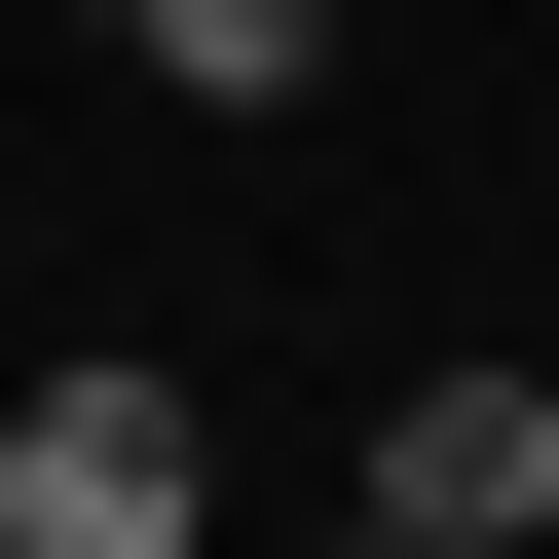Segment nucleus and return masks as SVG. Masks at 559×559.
Here are the masks:
<instances>
[{
    "instance_id": "f257e3e1",
    "label": "nucleus",
    "mask_w": 559,
    "mask_h": 559,
    "mask_svg": "<svg viewBox=\"0 0 559 559\" xmlns=\"http://www.w3.org/2000/svg\"><path fill=\"white\" fill-rule=\"evenodd\" d=\"M0 559H224L187 373H38V411H0Z\"/></svg>"
},
{
    "instance_id": "f03ea898",
    "label": "nucleus",
    "mask_w": 559,
    "mask_h": 559,
    "mask_svg": "<svg viewBox=\"0 0 559 559\" xmlns=\"http://www.w3.org/2000/svg\"><path fill=\"white\" fill-rule=\"evenodd\" d=\"M373 522H411V559H522V522H559V373H411V411H373Z\"/></svg>"
},
{
    "instance_id": "7ed1b4c3",
    "label": "nucleus",
    "mask_w": 559,
    "mask_h": 559,
    "mask_svg": "<svg viewBox=\"0 0 559 559\" xmlns=\"http://www.w3.org/2000/svg\"><path fill=\"white\" fill-rule=\"evenodd\" d=\"M112 38H150L187 112H299V75H336V0H112Z\"/></svg>"
},
{
    "instance_id": "20e7f679",
    "label": "nucleus",
    "mask_w": 559,
    "mask_h": 559,
    "mask_svg": "<svg viewBox=\"0 0 559 559\" xmlns=\"http://www.w3.org/2000/svg\"><path fill=\"white\" fill-rule=\"evenodd\" d=\"M336 559H411V522H336Z\"/></svg>"
}]
</instances>
